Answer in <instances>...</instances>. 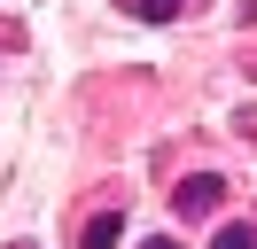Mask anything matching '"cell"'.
<instances>
[{"instance_id":"cell-1","label":"cell","mask_w":257,"mask_h":249,"mask_svg":"<svg viewBox=\"0 0 257 249\" xmlns=\"http://www.w3.org/2000/svg\"><path fill=\"white\" fill-rule=\"evenodd\" d=\"M172 202H179V218H210V210L226 202V179H218V171H195V179L172 187Z\"/></svg>"},{"instance_id":"cell-2","label":"cell","mask_w":257,"mask_h":249,"mask_svg":"<svg viewBox=\"0 0 257 249\" xmlns=\"http://www.w3.org/2000/svg\"><path fill=\"white\" fill-rule=\"evenodd\" d=\"M117 241H125V218H117V210H101L94 226H86V249H117Z\"/></svg>"},{"instance_id":"cell-3","label":"cell","mask_w":257,"mask_h":249,"mask_svg":"<svg viewBox=\"0 0 257 249\" xmlns=\"http://www.w3.org/2000/svg\"><path fill=\"white\" fill-rule=\"evenodd\" d=\"M210 249H257V226H218V241Z\"/></svg>"},{"instance_id":"cell-4","label":"cell","mask_w":257,"mask_h":249,"mask_svg":"<svg viewBox=\"0 0 257 249\" xmlns=\"http://www.w3.org/2000/svg\"><path fill=\"white\" fill-rule=\"evenodd\" d=\"M179 8H187V0H141V24H172Z\"/></svg>"},{"instance_id":"cell-5","label":"cell","mask_w":257,"mask_h":249,"mask_svg":"<svg viewBox=\"0 0 257 249\" xmlns=\"http://www.w3.org/2000/svg\"><path fill=\"white\" fill-rule=\"evenodd\" d=\"M141 249H179V241H172V233H156V241H141Z\"/></svg>"}]
</instances>
